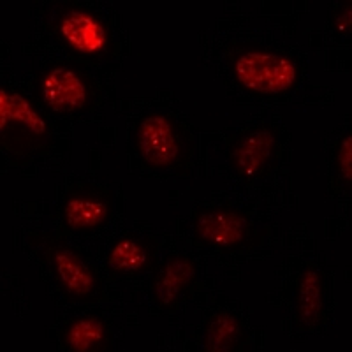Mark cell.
Returning a JSON list of instances; mask_svg holds the SVG:
<instances>
[{
	"label": "cell",
	"instance_id": "8fae6325",
	"mask_svg": "<svg viewBox=\"0 0 352 352\" xmlns=\"http://www.w3.org/2000/svg\"><path fill=\"white\" fill-rule=\"evenodd\" d=\"M324 305L322 278L317 270H308L301 275L298 289V317L305 324H314L320 317Z\"/></svg>",
	"mask_w": 352,
	"mask_h": 352
},
{
	"label": "cell",
	"instance_id": "5bb4252c",
	"mask_svg": "<svg viewBox=\"0 0 352 352\" xmlns=\"http://www.w3.org/2000/svg\"><path fill=\"white\" fill-rule=\"evenodd\" d=\"M146 263H148L146 247L131 238L118 241L108 257V264L118 273L140 272Z\"/></svg>",
	"mask_w": 352,
	"mask_h": 352
},
{
	"label": "cell",
	"instance_id": "5b68a950",
	"mask_svg": "<svg viewBox=\"0 0 352 352\" xmlns=\"http://www.w3.org/2000/svg\"><path fill=\"white\" fill-rule=\"evenodd\" d=\"M43 94L46 104L55 111H78L88 102V87L71 69L56 67L44 78Z\"/></svg>",
	"mask_w": 352,
	"mask_h": 352
},
{
	"label": "cell",
	"instance_id": "30bf717a",
	"mask_svg": "<svg viewBox=\"0 0 352 352\" xmlns=\"http://www.w3.org/2000/svg\"><path fill=\"white\" fill-rule=\"evenodd\" d=\"M109 219V206L106 201L90 194H81L69 199L65 206V220L72 229L87 231L106 224Z\"/></svg>",
	"mask_w": 352,
	"mask_h": 352
},
{
	"label": "cell",
	"instance_id": "2e32d148",
	"mask_svg": "<svg viewBox=\"0 0 352 352\" xmlns=\"http://www.w3.org/2000/svg\"><path fill=\"white\" fill-rule=\"evenodd\" d=\"M338 21H340V25H342V30H344V28H351V6H345V9L344 11H342V16L338 18Z\"/></svg>",
	"mask_w": 352,
	"mask_h": 352
},
{
	"label": "cell",
	"instance_id": "6da1fadb",
	"mask_svg": "<svg viewBox=\"0 0 352 352\" xmlns=\"http://www.w3.org/2000/svg\"><path fill=\"white\" fill-rule=\"evenodd\" d=\"M236 80L245 88L263 96L282 94L294 87L296 65L289 58L270 52H248L234 64Z\"/></svg>",
	"mask_w": 352,
	"mask_h": 352
},
{
	"label": "cell",
	"instance_id": "ba28073f",
	"mask_svg": "<svg viewBox=\"0 0 352 352\" xmlns=\"http://www.w3.org/2000/svg\"><path fill=\"white\" fill-rule=\"evenodd\" d=\"M194 276H196V268L188 259L175 257L169 261L153 285L157 303L164 305V307L175 303L185 291V287L194 280Z\"/></svg>",
	"mask_w": 352,
	"mask_h": 352
},
{
	"label": "cell",
	"instance_id": "3957f363",
	"mask_svg": "<svg viewBox=\"0 0 352 352\" xmlns=\"http://www.w3.org/2000/svg\"><path fill=\"white\" fill-rule=\"evenodd\" d=\"M138 148L153 168H171L182 155L178 129L168 116H146L138 129Z\"/></svg>",
	"mask_w": 352,
	"mask_h": 352
},
{
	"label": "cell",
	"instance_id": "9c48e42d",
	"mask_svg": "<svg viewBox=\"0 0 352 352\" xmlns=\"http://www.w3.org/2000/svg\"><path fill=\"white\" fill-rule=\"evenodd\" d=\"M56 276L60 280L62 287L72 296L85 298L92 294L96 289V276L92 270L76 256V254L62 250L55 257Z\"/></svg>",
	"mask_w": 352,
	"mask_h": 352
},
{
	"label": "cell",
	"instance_id": "8992f818",
	"mask_svg": "<svg viewBox=\"0 0 352 352\" xmlns=\"http://www.w3.org/2000/svg\"><path fill=\"white\" fill-rule=\"evenodd\" d=\"M197 236L217 248H229L243 243L248 236L247 220L228 210H210L196 222Z\"/></svg>",
	"mask_w": 352,
	"mask_h": 352
},
{
	"label": "cell",
	"instance_id": "277c9868",
	"mask_svg": "<svg viewBox=\"0 0 352 352\" xmlns=\"http://www.w3.org/2000/svg\"><path fill=\"white\" fill-rule=\"evenodd\" d=\"M276 138L268 129L245 132L231 150V164L243 178L261 175L275 155Z\"/></svg>",
	"mask_w": 352,
	"mask_h": 352
},
{
	"label": "cell",
	"instance_id": "52a82bcc",
	"mask_svg": "<svg viewBox=\"0 0 352 352\" xmlns=\"http://www.w3.org/2000/svg\"><path fill=\"white\" fill-rule=\"evenodd\" d=\"M60 34L72 48L81 53H99L104 50L108 34L100 21L87 12H71L62 20Z\"/></svg>",
	"mask_w": 352,
	"mask_h": 352
},
{
	"label": "cell",
	"instance_id": "4fadbf2b",
	"mask_svg": "<svg viewBox=\"0 0 352 352\" xmlns=\"http://www.w3.org/2000/svg\"><path fill=\"white\" fill-rule=\"evenodd\" d=\"M241 335L240 322L231 314L215 316L206 326L204 333V349L213 352L231 351L238 344Z\"/></svg>",
	"mask_w": 352,
	"mask_h": 352
},
{
	"label": "cell",
	"instance_id": "9a60e30c",
	"mask_svg": "<svg viewBox=\"0 0 352 352\" xmlns=\"http://www.w3.org/2000/svg\"><path fill=\"white\" fill-rule=\"evenodd\" d=\"M351 160H352V140L351 136H345L340 144V150H338V153H336V169H338V175H340L347 184L351 182V176H352Z\"/></svg>",
	"mask_w": 352,
	"mask_h": 352
},
{
	"label": "cell",
	"instance_id": "7c38bea8",
	"mask_svg": "<svg viewBox=\"0 0 352 352\" xmlns=\"http://www.w3.org/2000/svg\"><path fill=\"white\" fill-rule=\"evenodd\" d=\"M65 344L78 352L99 351L106 344V328L96 317H81L69 326Z\"/></svg>",
	"mask_w": 352,
	"mask_h": 352
},
{
	"label": "cell",
	"instance_id": "7a4b0ae2",
	"mask_svg": "<svg viewBox=\"0 0 352 352\" xmlns=\"http://www.w3.org/2000/svg\"><path fill=\"white\" fill-rule=\"evenodd\" d=\"M0 132L2 143L12 150H32L43 143L48 127L18 94L0 92Z\"/></svg>",
	"mask_w": 352,
	"mask_h": 352
}]
</instances>
